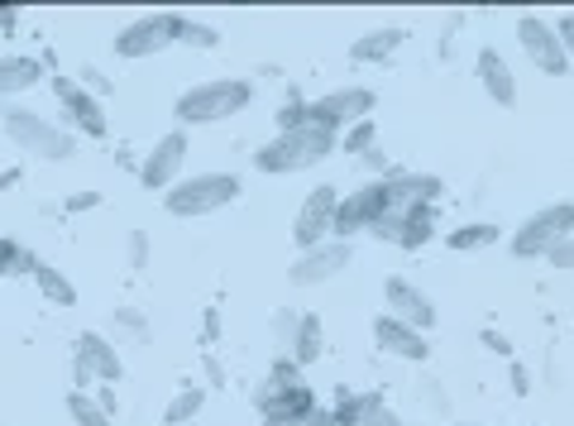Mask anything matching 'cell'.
<instances>
[{"mask_svg": "<svg viewBox=\"0 0 574 426\" xmlns=\"http://www.w3.org/2000/svg\"><path fill=\"white\" fill-rule=\"evenodd\" d=\"M335 149H340V135L311 120V125H301V130L274 135L268 145L254 149V168H259V172H274V178H287V172H307V168H316V164H326Z\"/></svg>", "mask_w": 574, "mask_h": 426, "instance_id": "obj_1", "label": "cell"}, {"mask_svg": "<svg viewBox=\"0 0 574 426\" xmlns=\"http://www.w3.org/2000/svg\"><path fill=\"white\" fill-rule=\"evenodd\" d=\"M249 106H254L249 77H211V82L187 87L182 97L172 101V120H178V130H191V125H220Z\"/></svg>", "mask_w": 574, "mask_h": 426, "instance_id": "obj_2", "label": "cell"}, {"mask_svg": "<svg viewBox=\"0 0 574 426\" xmlns=\"http://www.w3.org/2000/svg\"><path fill=\"white\" fill-rule=\"evenodd\" d=\"M0 130H6V139L14 149H24L29 159H39V164H68L77 153V135L68 130V125L48 120V116H39V110H29V106H6L0 110Z\"/></svg>", "mask_w": 574, "mask_h": 426, "instance_id": "obj_3", "label": "cell"}, {"mask_svg": "<svg viewBox=\"0 0 574 426\" xmlns=\"http://www.w3.org/2000/svg\"><path fill=\"white\" fill-rule=\"evenodd\" d=\"M254 413H259V426H330V407L316 403V388L307 378L297 384L264 378L254 388Z\"/></svg>", "mask_w": 574, "mask_h": 426, "instance_id": "obj_4", "label": "cell"}, {"mask_svg": "<svg viewBox=\"0 0 574 426\" xmlns=\"http://www.w3.org/2000/svg\"><path fill=\"white\" fill-rule=\"evenodd\" d=\"M239 192H245V182L235 172H191V178H182L178 187L164 192V211L172 220H201V216L226 211L230 201H239Z\"/></svg>", "mask_w": 574, "mask_h": 426, "instance_id": "obj_5", "label": "cell"}, {"mask_svg": "<svg viewBox=\"0 0 574 426\" xmlns=\"http://www.w3.org/2000/svg\"><path fill=\"white\" fill-rule=\"evenodd\" d=\"M570 235H574V201H551V207H541L522 220L507 249H513V259H546Z\"/></svg>", "mask_w": 574, "mask_h": 426, "instance_id": "obj_6", "label": "cell"}, {"mask_svg": "<svg viewBox=\"0 0 574 426\" xmlns=\"http://www.w3.org/2000/svg\"><path fill=\"white\" fill-rule=\"evenodd\" d=\"M182 29H187V14H178V10L144 14V20L125 24L120 34H116V58H125V62L154 58V53L172 49V43H182Z\"/></svg>", "mask_w": 574, "mask_h": 426, "instance_id": "obj_7", "label": "cell"}, {"mask_svg": "<svg viewBox=\"0 0 574 426\" xmlns=\"http://www.w3.org/2000/svg\"><path fill=\"white\" fill-rule=\"evenodd\" d=\"M388 211H393V192H388V182H383V178L355 187V192L340 197V211H335V240H355V235H369Z\"/></svg>", "mask_w": 574, "mask_h": 426, "instance_id": "obj_8", "label": "cell"}, {"mask_svg": "<svg viewBox=\"0 0 574 426\" xmlns=\"http://www.w3.org/2000/svg\"><path fill=\"white\" fill-rule=\"evenodd\" d=\"M517 43H522V53H526V62H532L536 72H546V77L574 72L565 43H561V34H555V24L541 20V14H522L517 20Z\"/></svg>", "mask_w": 574, "mask_h": 426, "instance_id": "obj_9", "label": "cell"}, {"mask_svg": "<svg viewBox=\"0 0 574 426\" xmlns=\"http://www.w3.org/2000/svg\"><path fill=\"white\" fill-rule=\"evenodd\" d=\"M53 101H58L62 120H68L77 135H87V139H106L110 135V120H106L101 97H91V91L77 82V77H53Z\"/></svg>", "mask_w": 574, "mask_h": 426, "instance_id": "obj_10", "label": "cell"}, {"mask_svg": "<svg viewBox=\"0 0 574 426\" xmlns=\"http://www.w3.org/2000/svg\"><path fill=\"white\" fill-rule=\"evenodd\" d=\"M187 149H191L187 130H168L164 139H154V149L144 153V164H139V187L144 192H168V187H178Z\"/></svg>", "mask_w": 574, "mask_h": 426, "instance_id": "obj_11", "label": "cell"}, {"mask_svg": "<svg viewBox=\"0 0 574 426\" xmlns=\"http://www.w3.org/2000/svg\"><path fill=\"white\" fill-rule=\"evenodd\" d=\"M349 264H355V245L349 240H326L316 249H301V255L287 264V283H293V288H321V283L340 278Z\"/></svg>", "mask_w": 574, "mask_h": 426, "instance_id": "obj_12", "label": "cell"}, {"mask_svg": "<svg viewBox=\"0 0 574 426\" xmlns=\"http://www.w3.org/2000/svg\"><path fill=\"white\" fill-rule=\"evenodd\" d=\"M335 211H340V192H335V187H311L307 201H301L297 216H293L297 255H301V249H316V245L335 240Z\"/></svg>", "mask_w": 574, "mask_h": 426, "instance_id": "obj_13", "label": "cell"}, {"mask_svg": "<svg viewBox=\"0 0 574 426\" xmlns=\"http://www.w3.org/2000/svg\"><path fill=\"white\" fill-rule=\"evenodd\" d=\"M374 240H388L397 249H422L436 240V207L430 201H412V207H393L388 216L369 230Z\"/></svg>", "mask_w": 574, "mask_h": 426, "instance_id": "obj_14", "label": "cell"}, {"mask_svg": "<svg viewBox=\"0 0 574 426\" xmlns=\"http://www.w3.org/2000/svg\"><path fill=\"white\" fill-rule=\"evenodd\" d=\"M374 106H378V91H369V87H335V91H326V97L311 101V120L340 135V130H349V125L369 120Z\"/></svg>", "mask_w": 574, "mask_h": 426, "instance_id": "obj_15", "label": "cell"}, {"mask_svg": "<svg viewBox=\"0 0 574 426\" xmlns=\"http://www.w3.org/2000/svg\"><path fill=\"white\" fill-rule=\"evenodd\" d=\"M383 307H388L397 321L417 326L422 336H430V330H436V303H430V297L417 288V283L403 278V274L383 278Z\"/></svg>", "mask_w": 574, "mask_h": 426, "instance_id": "obj_16", "label": "cell"}, {"mask_svg": "<svg viewBox=\"0 0 574 426\" xmlns=\"http://www.w3.org/2000/svg\"><path fill=\"white\" fill-rule=\"evenodd\" d=\"M374 345L383 355H393V359H407V365H426L430 359V340L422 336L417 326L397 321L393 311H378L374 317Z\"/></svg>", "mask_w": 574, "mask_h": 426, "instance_id": "obj_17", "label": "cell"}, {"mask_svg": "<svg viewBox=\"0 0 574 426\" xmlns=\"http://www.w3.org/2000/svg\"><path fill=\"white\" fill-rule=\"evenodd\" d=\"M72 365H82V369L96 378V384H110V388H116L120 378H125V359H120V350H116V340L101 336V330H82V336H77Z\"/></svg>", "mask_w": 574, "mask_h": 426, "instance_id": "obj_18", "label": "cell"}, {"mask_svg": "<svg viewBox=\"0 0 574 426\" xmlns=\"http://www.w3.org/2000/svg\"><path fill=\"white\" fill-rule=\"evenodd\" d=\"M474 72H478V87H484V97L498 106V110H513V106H517V77H513L507 58L493 49V43H484V49H478Z\"/></svg>", "mask_w": 574, "mask_h": 426, "instance_id": "obj_19", "label": "cell"}, {"mask_svg": "<svg viewBox=\"0 0 574 426\" xmlns=\"http://www.w3.org/2000/svg\"><path fill=\"white\" fill-rule=\"evenodd\" d=\"M407 43V29H397V24H383V29H364V34L349 43V58L359 62V68H383L397 49Z\"/></svg>", "mask_w": 574, "mask_h": 426, "instance_id": "obj_20", "label": "cell"}, {"mask_svg": "<svg viewBox=\"0 0 574 426\" xmlns=\"http://www.w3.org/2000/svg\"><path fill=\"white\" fill-rule=\"evenodd\" d=\"M388 192H393V207H412V201H430L436 207V197L445 192V182L436 172H388Z\"/></svg>", "mask_w": 574, "mask_h": 426, "instance_id": "obj_21", "label": "cell"}, {"mask_svg": "<svg viewBox=\"0 0 574 426\" xmlns=\"http://www.w3.org/2000/svg\"><path fill=\"white\" fill-rule=\"evenodd\" d=\"M43 77H48L43 58H29V53H10V58H0V97H20V91L39 87Z\"/></svg>", "mask_w": 574, "mask_h": 426, "instance_id": "obj_22", "label": "cell"}, {"mask_svg": "<svg viewBox=\"0 0 574 426\" xmlns=\"http://www.w3.org/2000/svg\"><path fill=\"white\" fill-rule=\"evenodd\" d=\"M321 350H326V321L316 317V311H301L297 330H293V345H287V355H293L301 369H311L316 359H321Z\"/></svg>", "mask_w": 574, "mask_h": 426, "instance_id": "obj_23", "label": "cell"}, {"mask_svg": "<svg viewBox=\"0 0 574 426\" xmlns=\"http://www.w3.org/2000/svg\"><path fill=\"white\" fill-rule=\"evenodd\" d=\"M503 240L498 220H459V226L445 235V249H455V255H478V249H493Z\"/></svg>", "mask_w": 574, "mask_h": 426, "instance_id": "obj_24", "label": "cell"}, {"mask_svg": "<svg viewBox=\"0 0 574 426\" xmlns=\"http://www.w3.org/2000/svg\"><path fill=\"white\" fill-rule=\"evenodd\" d=\"M29 278H34V288H39L43 303H53V307H77V283L62 274V268H53V264H43V259H39Z\"/></svg>", "mask_w": 574, "mask_h": 426, "instance_id": "obj_25", "label": "cell"}, {"mask_svg": "<svg viewBox=\"0 0 574 426\" xmlns=\"http://www.w3.org/2000/svg\"><path fill=\"white\" fill-rule=\"evenodd\" d=\"M378 407H388L383 403V393H349V388H340V398H335V407H330V426H355L359 417H369V413H378Z\"/></svg>", "mask_w": 574, "mask_h": 426, "instance_id": "obj_26", "label": "cell"}, {"mask_svg": "<svg viewBox=\"0 0 574 426\" xmlns=\"http://www.w3.org/2000/svg\"><path fill=\"white\" fill-rule=\"evenodd\" d=\"M206 407V388H197V384H187V388H178L168 398V407H164V422L168 426H197V413Z\"/></svg>", "mask_w": 574, "mask_h": 426, "instance_id": "obj_27", "label": "cell"}, {"mask_svg": "<svg viewBox=\"0 0 574 426\" xmlns=\"http://www.w3.org/2000/svg\"><path fill=\"white\" fill-rule=\"evenodd\" d=\"M68 417H72V426H116V417L96 403V393H82V388L68 393Z\"/></svg>", "mask_w": 574, "mask_h": 426, "instance_id": "obj_28", "label": "cell"}, {"mask_svg": "<svg viewBox=\"0 0 574 426\" xmlns=\"http://www.w3.org/2000/svg\"><path fill=\"white\" fill-rule=\"evenodd\" d=\"M110 330L125 336V340H135V345H149L154 340V321L144 317L139 307H116V311H110Z\"/></svg>", "mask_w": 574, "mask_h": 426, "instance_id": "obj_29", "label": "cell"}, {"mask_svg": "<svg viewBox=\"0 0 574 426\" xmlns=\"http://www.w3.org/2000/svg\"><path fill=\"white\" fill-rule=\"evenodd\" d=\"M340 149L349 153V159H364L369 149H378V125H374V116L359 120V125H349V130H340Z\"/></svg>", "mask_w": 574, "mask_h": 426, "instance_id": "obj_30", "label": "cell"}, {"mask_svg": "<svg viewBox=\"0 0 574 426\" xmlns=\"http://www.w3.org/2000/svg\"><path fill=\"white\" fill-rule=\"evenodd\" d=\"M34 255H29L24 245H14V240H6L0 235V278H14V274H34Z\"/></svg>", "mask_w": 574, "mask_h": 426, "instance_id": "obj_31", "label": "cell"}, {"mask_svg": "<svg viewBox=\"0 0 574 426\" xmlns=\"http://www.w3.org/2000/svg\"><path fill=\"white\" fill-rule=\"evenodd\" d=\"M301 125H311V101H301V91L293 87V91H287V101L278 106V135L301 130Z\"/></svg>", "mask_w": 574, "mask_h": 426, "instance_id": "obj_32", "label": "cell"}, {"mask_svg": "<svg viewBox=\"0 0 574 426\" xmlns=\"http://www.w3.org/2000/svg\"><path fill=\"white\" fill-rule=\"evenodd\" d=\"M125 259H130L135 274H149V264H154V240H149V230H130V235H125Z\"/></svg>", "mask_w": 574, "mask_h": 426, "instance_id": "obj_33", "label": "cell"}, {"mask_svg": "<svg viewBox=\"0 0 574 426\" xmlns=\"http://www.w3.org/2000/svg\"><path fill=\"white\" fill-rule=\"evenodd\" d=\"M182 43H187V49H197V53H211V49H220V29L216 24H201V20H187Z\"/></svg>", "mask_w": 574, "mask_h": 426, "instance_id": "obj_34", "label": "cell"}, {"mask_svg": "<svg viewBox=\"0 0 574 426\" xmlns=\"http://www.w3.org/2000/svg\"><path fill=\"white\" fill-rule=\"evenodd\" d=\"M546 264L555 268V274H574V235L551 249V255H546Z\"/></svg>", "mask_w": 574, "mask_h": 426, "instance_id": "obj_35", "label": "cell"}, {"mask_svg": "<svg viewBox=\"0 0 574 426\" xmlns=\"http://www.w3.org/2000/svg\"><path fill=\"white\" fill-rule=\"evenodd\" d=\"M478 345H484L488 355H503V359H513V340H507L503 330H493V326H488V330H478Z\"/></svg>", "mask_w": 574, "mask_h": 426, "instance_id": "obj_36", "label": "cell"}, {"mask_svg": "<svg viewBox=\"0 0 574 426\" xmlns=\"http://www.w3.org/2000/svg\"><path fill=\"white\" fill-rule=\"evenodd\" d=\"M297 317H301V311H278V317H274V340L283 345V350H287V345H293V330H297Z\"/></svg>", "mask_w": 574, "mask_h": 426, "instance_id": "obj_37", "label": "cell"}, {"mask_svg": "<svg viewBox=\"0 0 574 426\" xmlns=\"http://www.w3.org/2000/svg\"><path fill=\"white\" fill-rule=\"evenodd\" d=\"M507 384H513L517 398H526V393H532V374H526V365H517V359H507Z\"/></svg>", "mask_w": 574, "mask_h": 426, "instance_id": "obj_38", "label": "cell"}, {"mask_svg": "<svg viewBox=\"0 0 574 426\" xmlns=\"http://www.w3.org/2000/svg\"><path fill=\"white\" fill-rule=\"evenodd\" d=\"M216 340H220V311H216V307H206V317H201V345L211 350Z\"/></svg>", "mask_w": 574, "mask_h": 426, "instance_id": "obj_39", "label": "cell"}, {"mask_svg": "<svg viewBox=\"0 0 574 426\" xmlns=\"http://www.w3.org/2000/svg\"><path fill=\"white\" fill-rule=\"evenodd\" d=\"M77 82H82V87L91 91V97H101V91H110V82H106V77L96 72V68H77Z\"/></svg>", "mask_w": 574, "mask_h": 426, "instance_id": "obj_40", "label": "cell"}, {"mask_svg": "<svg viewBox=\"0 0 574 426\" xmlns=\"http://www.w3.org/2000/svg\"><path fill=\"white\" fill-rule=\"evenodd\" d=\"M555 34H561L565 53H570V68H574V14H561V20H555Z\"/></svg>", "mask_w": 574, "mask_h": 426, "instance_id": "obj_41", "label": "cell"}, {"mask_svg": "<svg viewBox=\"0 0 574 426\" xmlns=\"http://www.w3.org/2000/svg\"><path fill=\"white\" fill-rule=\"evenodd\" d=\"M355 426H403V417L393 413V407H378V413H369V417H359Z\"/></svg>", "mask_w": 574, "mask_h": 426, "instance_id": "obj_42", "label": "cell"}, {"mask_svg": "<svg viewBox=\"0 0 574 426\" xmlns=\"http://www.w3.org/2000/svg\"><path fill=\"white\" fill-rule=\"evenodd\" d=\"M96 207H101V192H72L68 197V211L77 216V211H96Z\"/></svg>", "mask_w": 574, "mask_h": 426, "instance_id": "obj_43", "label": "cell"}, {"mask_svg": "<svg viewBox=\"0 0 574 426\" xmlns=\"http://www.w3.org/2000/svg\"><path fill=\"white\" fill-rule=\"evenodd\" d=\"M91 393H96V403H101L110 417H120V398H116V388H110V384H96Z\"/></svg>", "mask_w": 574, "mask_h": 426, "instance_id": "obj_44", "label": "cell"}, {"mask_svg": "<svg viewBox=\"0 0 574 426\" xmlns=\"http://www.w3.org/2000/svg\"><path fill=\"white\" fill-rule=\"evenodd\" d=\"M364 168H369V172H378V178H388V153H383V149H369V153H364V159H359Z\"/></svg>", "mask_w": 574, "mask_h": 426, "instance_id": "obj_45", "label": "cell"}, {"mask_svg": "<svg viewBox=\"0 0 574 426\" xmlns=\"http://www.w3.org/2000/svg\"><path fill=\"white\" fill-rule=\"evenodd\" d=\"M417 398H426L430 407H436V413H445V407H451V403H445V393H441L436 384H417Z\"/></svg>", "mask_w": 574, "mask_h": 426, "instance_id": "obj_46", "label": "cell"}, {"mask_svg": "<svg viewBox=\"0 0 574 426\" xmlns=\"http://www.w3.org/2000/svg\"><path fill=\"white\" fill-rule=\"evenodd\" d=\"M206 384H211V388L226 384V369H220V359H216V355H206Z\"/></svg>", "mask_w": 574, "mask_h": 426, "instance_id": "obj_47", "label": "cell"}, {"mask_svg": "<svg viewBox=\"0 0 574 426\" xmlns=\"http://www.w3.org/2000/svg\"><path fill=\"white\" fill-rule=\"evenodd\" d=\"M14 24H20V10H14V6H0V34H14Z\"/></svg>", "mask_w": 574, "mask_h": 426, "instance_id": "obj_48", "label": "cell"}, {"mask_svg": "<svg viewBox=\"0 0 574 426\" xmlns=\"http://www.w3.org/2000/svg\"><path fill=\"white\" fill-rule=\"evenodd\" d=\"M498 426H507V422H498Z\"/></svg>", "mask_w": 574, "mask_h": 426, "instance_id": "obj_49", "label": "cell"}]
</instances>
